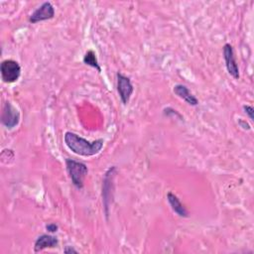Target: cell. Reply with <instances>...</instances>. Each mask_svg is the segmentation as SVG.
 <instances>
[{
	"label": "cell",
	"instance_id": "6da1fadb",
	"mask_svg": "<svg viewBox=\"0 0 254 254\" xmlns=\"http://www.w3.org/2000/svg\"><path fill=\"white\" fill-rule=\"evenodd\" d=\"M64 140L65 146L72 153L83 157H90L98 154L104 144V140L101 138L94 141H88L70 131H66L64 133Z\"/></svg>",
	"mask_w": 254,
	"mask_h": 254
},
{
	"label": "cell",
	"instance_id": "7a4b0ae2",
	"mask_svg": "<svg viewBox=\"0 0 254 254\" xmlns=\"http://www.w3.org/2000/svg\"><path fill=\"white\" fill-rule=\"evenodd\" d=\"M117 169L115 166H111L104 174L103 180H102V202L104 206V213L106 216V219H108L109 216V208L111 203L113 202V192H114V178L116 175Z\"/></svg>",
	"mask_w": 254,
	"mask_h": 254
},
{
	"label": "cell",
	"instance_id": "3957f363",
	"mask_svg": "<svg viewBox=\"0 0 254 254\" xmlns=\"http://www.w3.org/2000/svg\"><path fill=\"white\" fill-rule=\"evenodd\" d=\"M65 167L72 185L76 189L81 190L84 186V179L88 173L87 166L82 162L67 158L65 159Z\"/></svg>",
	"mask_w": 254,
	"mask_h": 254
},
{
	"label": "cell",
	"instance_id": "277c9868",
	"mask_svg": "<svg viewBox=\"0 0 254 254\" xmlns=\"http://www.w3.org/2000/svg\"><path fill=\"white\" fill-rule=\"evenodd\" d=\"M0 72L1 78L5 83H13L21 75V66L14 60H4L0 64Z\"/></svg>",
	"mask_w": 254,
	"mask_h": 254
},
{
	"label": "cell",
	"instance_id": "5b68a950",
	"mask_svg": "<svg viewBox=\"0 0 254 254\" xmlns=\"http://www.w3.org/2000/svg\"><path fill=\"white\" fill-rule=\"evenodd\" d=\"M20 122V112L10 101H5L1 112V123L7 129H13Z\"/></svg>",
	"mask_w": 254,
	"mask_h": 254
},
{
	"label": "cell",
	"instance_id": "8992f818",
	"mask_svg": "<svg viewBox=\"0 0 254 254\" xmlns=\"http://www.w3.org/2000/svg\"><path fill=\"white\" fill-rule=\"evenodd\" d=\"M116 81H117L116 87H117L120 100L124 105H126L128 104L130 97L134 91V86L131 82L130 77L122 74L121 72L116 73Z\"/></svg>",
	"mask_w": 254,
	"mask_h": 254
},
{
	"label": "cell",
	"instance_id": "52a82bcc",
	"mask_svg": "<svg viewBox=\"0 0 254 254\" xmlns=\"http://www.w3.org/2000/svg\"><path fill=\"white\" fill-rule=\"evenodd\" d=\"M54 17H55V8L51 2L46 1L34 10V12L29 16L28 20L31 24H36L42 21L51 20Z\"/></svg>",
	"mask_w": 254,
	"mask_h": 254
},
{
	"label": "cell",
	"instance_id": "ba28073f",
	"mask_svg": "<svg viewBox=\"0 0 254 254\" xmlns=\"http://www.w3.org/2000/svg\"><path fill=\"white\" fill-rule=\"evenodd\" d=\"M223 53V59L225 62V67L227 72L229 73L230 76H232L234 79H238L240 74H239V67L235 60V55H234V50L233 47L226 43L223 46L222 49Z\"/></svg>",
	"mask_w": 254,
	"mask_h": 254
},
{
	"label": "cell",
	"instance_id": "9c48e42d",
	"mask_svg": "<svg viewBox=\"0 0 254 254\" xmlns=\"http://www.w3.org/2000/svg\"><path fill=\"white\" fill-rule=\"evenodd\" d=\"M59 244V239L50 234H42L37 237L34 243V251L40 252L47 248H55Z\"/></svg>",
	"mask_w": 254,
	"mask_h": 254
},
{
	"label": "cell",
	"instance_id": "30bf717a",
	"mask_svg": "<svg viewBox=\"0 0 254 254\" xmlns=\"http://www.w3.org/2000/svg\"><path fill=\"white\" fill-rule=\"evenodd\" d=\"M173 91L174 93L179 96L180 98H182L183 100H185L189 105H191V106H196L198 104V100L197 98L190 91V89L184 85V84H181V83H178L174 86L173 88Z\"/></svg>",
	"mask_w": 254,
	"mask_h": 254
},
{
	"label": "cell",
	"instance_id": "8fae6325",
	"mask_svg": "<svg viewBox=\"0 0 254 254\" xmlns=\"http://www.w3.org/2000/svg\"><path fill=\"white\" fill-rule=\"evenodd\" d=\"M167 199L169 204L171 205L172 209L181 217H189V211L187 210V208L185 207V205L181 202V200L179 199V197L173 193L172 191H169L167 193Z\"/></svg>",
	"mask_w": 254,
	"mask_h": 254
},
{
	"label": "cell",
	"instance_id": "7c38bea8",
	"mask_svg": "<svg viewBox=\"0 0 254 254\" xmlns=\"http://www.w3.org/2000/svg\"><path fill=\"white\" fill-rule=\"evenodd\" d=\"M82 62H83L84 64L95 68L98 73L101 72V66L98 63V60H97V57H96V54L94 53V51H92V50L86 51L84 56H83Z\"/></svg>",
	"mask_w": 254,
	"mask_h": 254
},
{
	"label": "cell",
	"instance_id": "4fadbf2b",
	"mask_svg": "<svg viewBox=\"0 0 254 254\" xmlns=\"http://www.w3.org/2000/svg\"><path fill=\"white\" fill-rule=\"evenodd\" d=\"M243 110H244V113L248 116V118L250 120H254V108L253 106L251 105H243Z\"/></svg>",
	"mask_w": 254,
	"mask_h": 254
},
{
	"label": "cell",
	"instance_id": "5bb4252c",
	"mask_svg": "<svg viewBox=\"0 0 254 254\" xmlns=\"http://www.w3.org/2000/svg\"><path fill=\"white\" fill-rule=\"evenodd\" d=\"M46 229H47V231H49L51 233H54V232L58 231L59 225L56 224V223H49V224L46 225Z\"/></svg>",
	"mask_w": 254,
	"mask_h": 254
},
{
	"label": "cell",
	"instance_id": "9a60e30c",
	"mask_svg": "<svg viewBox=\"0 0 254 254\" xmlns=\"http://www.w3.org/2000/svg\"><path fill=\"white\" fill-rule=\"evenodd\" d=\"M238 124L239 126L244 129V130H250L251 129V126L249 125V123L246 121V120H243V119H238Z\"/></svg>",
	"mask_w": 254,
	"mask_h": 254
},
{
	"label": "cell",
	"instance_id": "2e32d148",
	"mask_svg": "<svg viewBox=\"0 0 254 254\" xmlns=\"http://www.w3.org/2000/svg\"><path fill=\"white\" fill-rule=\"evenodd\" d=\"M64 252L66 253V254H69V253H77V250L74 249L72 246H65V248L64 249Z\"/></svg>",
	"mask_w": 254,
	"mask_h": 254
}]
</instances>
